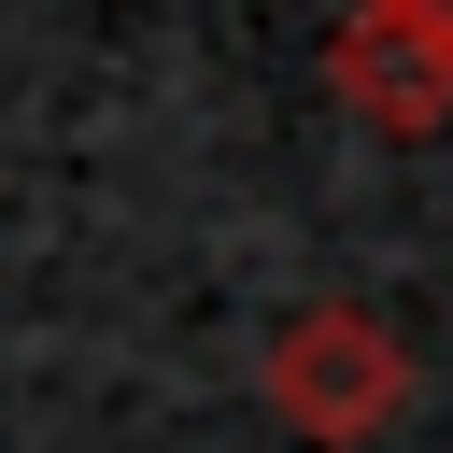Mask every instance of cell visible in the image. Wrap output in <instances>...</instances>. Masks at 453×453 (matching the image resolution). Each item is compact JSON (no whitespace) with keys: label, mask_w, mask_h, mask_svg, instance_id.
<instances>
[{"label":"cell","mask_w":453,"mask_h":453,"mask_svg":"<svg viewBox=\"0 0 453 453\" xmlns=\"http://www.w3.org/2000/svg\"><path fill=\"white\" fill-rule=\"evenodd\" d=\"M269 411L311 439V453H368V439H396L411 425V340L382 326V311H297L283 340H269Z\"/></svg>","instance_id":"1"},{"label":"cell","mask_w":453,"mask_h":453,"mask_svg":"<svg viewBox=\"0 0 453 453\" xmlns=\"http://www.w3.org/2000/svg\"><path fill=\"white\" fill-rule=\"evenodd\" d=\"M326 85H340L382 142L453 127V0H354L340 42H326Z\"/></svg>","instance_id":"2"}]
</instances>
